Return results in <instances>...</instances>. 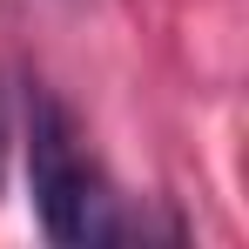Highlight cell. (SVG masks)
<instances>
[{
	"mask_svg": "<svg viewBox=\"0 0 249 249\" xmlns=\"http://www.w3.org/2000/svg\"><path fill=\"white\" fill-rule=\"evenodd\" d=\"M27 182H34L41 229L54 243L94 249V243H115V236H122L115 196L101 189L81 135H74V115H68L54 94H34V108H27Z\"/></svg>",
	"mask_w": 249,
	"mask_h": 249,
	"instance_id": "6da1fadb",
	"label": "cell"
}]
</instances>
